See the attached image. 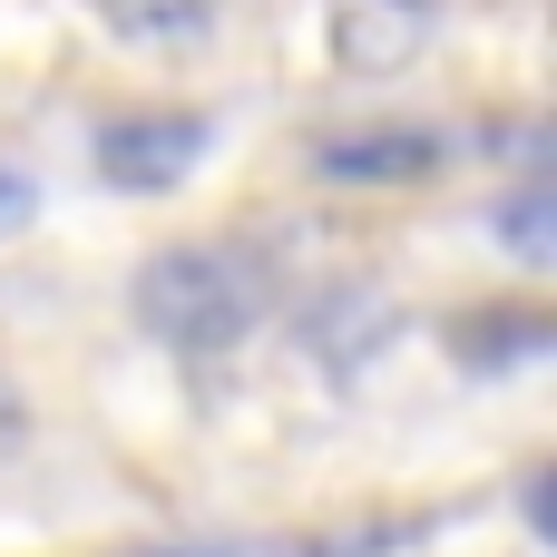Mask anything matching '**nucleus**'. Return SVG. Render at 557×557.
I'll return each instance as SVG.
<instances>
[{
  "instance_id": "1",
  "label": "nucleus",
  "mask_w": 557,
  "mask_h": 557,
  "mask_svg": "<svg viewBox=\"0 0 557 557\" xmlns=\"http://www.w3.org/2000/svg\"><path fill=\"white\" fill-rule=\"evenodd\" d=\"M264 313V274L255 255H225V245H176V255H147L137 264V323L176 352H225L245 343Z\"/></svg>"
},
{
  "instance_id": "2",
  "label": "nucleus",
  "mask_w": 557,
  "mask_h": 557,
  "mask_svg": "<svg viewBox=\"0 0 557 557\" xmlns=\"http://www.w3.org/2000/svg\"><path fill=\"white\" fill-rule=\"evenodd\" d=\"M450 0H323V29H333V69L343 78H401L431 29H441Z\"/></svg>"
},
{
  "instance_id": "3",
  "label": "nucleus",
  "mask_w": 557,
  "mask_h": 557,
  "mask_svg": "<svg viewBox=\"0 0 557 557\" xmlns=\"http://www.w3.org/2000/svg\"><path fill=\"white\" fill-rule=\"evenodd\" d=\"M98 176L117 186V196H157V186H176L196 157H206V117H166V108H147V117H108L98 127Z\"/></svg>"
},
{
  "instance_id": "4",
  "label": "nucleus",
  "mask_w": 557,
  "mask_h": 557,
  "mask_svg": "<svg viewBox=\"0 0 557 557\" xmlns=\"http://www.w3.org/2000/svg\"><path fill=\"white\" fill-rule=\"evenodd\" d=\"M117 39H137V49H166V39H206L215 29V0H88Z\"/></svg>"
},
{
  "instance_id": "5",
  "label": "nucleus",
  "mask_w": 557,
  "mask_h": 557,
  "mask_svg": "<svg viewBox=\"0 0 557 557\" xmlns=\"http://www.w3.org/2000/svg\"><path fill=\"white\" fill-rule=\"evenodd\" d=\"M431 157H441L431 137H343V147H323L333 176H421Z\"/></svg>"
},
{
  "instance_id": "6",
  "label": "nucleus",
  "mask_w": 557,
  "mask_h": 557,
  "mask_svg": "<svg viewBox=\"0 0 557 557\" xmlns=\"http://www.w3.org/2000/svg\"><path fill=\"white\" fill-rule=\"evenodd\" d=\"M509 245H519L529 264H548V186H529V196L509 206Z\"/></svg>"
},
{
  "instance_id": "7",
  "label": "nucleus",
  "mask_w": 557,
  "mask_h": 557,
  "mask_svg": "<svg viewBox=\"0 0 557 557\" xmlns=\"http://www.w3.org/2000/svg\"><path fill=\"white\" fill-rule=\"evenodd\" d=\"M29 215H39V186H29V176H20V166L0 157V235H20Z\"/></svg>"
},
{
  "instance_id": "8",
  "label": "nucleus",
  "mask_w": 557,
  "mask_h": 557,
  "mask_svg": "<svg viewBox=\"0 0 557 557\" xmlns=\"http://www.w3.org/2000/svg\"><path fill=\"white\" fill-rule=\"evenodd\" d=\"M10 431H20V392L0 382V441H10Z\"/></svg>"
},
{
  "instance_id": "9",
  "label": "nucleus",
  "mask_w": 557,
  "mask_h": 557,
  "mask_svg": "<svg viewBox=\"0 0 557 557\" xmlns=\"http://www.w3.org/2000/svg\"><path fill=\"white\" fill-rule=\"evenodd\" d=\"M157 557H215V548H157Z\"/></svg>"
}]
</instances>
